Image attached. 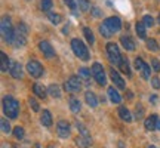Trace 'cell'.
Here are the masks:
<instances>
[{
  "label": "cell",
  "mask_w": 160,
  "mask_h": 148,
  "mask_svg": "<svg viewBox=\"0 0 160 148\" xmlns=\"http://www.w3.org/2000/svg\"><path fill=\"white\" fill-rule=\"evenodd\" d=\"M0 31H2V37L6 43H11L13 45V39H15V30L12 27L11 18L9 17H3L2 18V22H0Z\"/></svg>",
  "instance_id": "cell-1"
},
{
  "label": "cell",
  "mask_w": 160,
  "mask_h": 148,
  "mask_svg": "<svg viewBox=\"0 0 160 148\" xmlns=\"http://www.w3.org/2000/svg\"><path fill=\"white\" fill-rule=\"evenodd\" d=\"M3 111L9 119H17L19 113V102L13 96L3 98Z\"/></svg>",
  "instance_id": "cell-2"
},
{
  "label": "cell",
  "mask_w": 160,
  "mask_h": 148,
  "mask_svg": "<svg viewBox=\"0 0 160 148\" xmlns=\"http://www.w3.org/2000/svg\"><path fill=\"white\" fill-rule=\"evenodd\" d=\"M71 49L74 52V55L77 58H80L82 61H88L89 59V51H88V46L79 39H73L71 40Z\"/></svg>",
  "instance_id": "cell-3"
},
{
  "label": "cell",
  "mask_w": 160,
  "mask_h": 148,
  "mask_svg": "<svg viewBox=\"0 0 160 148\" xmlns=\"http://www.w3.org/2000/svg\"><path fill=\"white\" fill-rule=\"evenodd\" d=\"M107 53H108L110 62L117 65V67H120L123 57H122V53H120V51H119V46L116 45V43H111V42H110L108 45H107Z\"/></svg>",
  "instance_id": "cell-4"
},
{
  "label": "cell",
  "mask_w": 160,
  "mask_h": 148,
  "mask_svg": "<svg viewBox=\"0 0 160 148\" xmlns=\"http://www.w3.org/2000/svg\"><path fill=\"white\" fill-rule=\"evenodd\" d=\"M92 76H93V79L97 81L98 85L104 86L107 83V80H105V71H104V67L101 65L99 62H95L92 65Z\"/></svg>",
  "instance_id": "cell-5"
},
{
  "label": "cell",
  "mask_w": 160,
  "mask_h": 148,
  "mask_svg": "<svg viewBox=\"0 0 160 148\" xmlns=\"http://www.w3.org/2000/svg\"><path fill=\"white\" fill-rule=\"evenodd\" d=\"M27 71L31 77H34V79H39L42 77V74H43V67H42V64L37 62V61H28L27 64Z\"/></svg>",
  "instance_id": "cell-6"
},
{
  "label": "cell",
  "mask_w": 160,
  "mask_h": 148,
  "mask_svg": "<svg viewBox=\"0 0 160 148\" xmlns=\"http://www.w3.org/2000/svg\"><path fill=\"white\" fill-rule=\"evenodd\" d=\"M64 89L67 92H79L82 89V83H80V77L77 76H71L68 81L64 83Z\"/></svg>",
  "instance_id": "cell-7"
},
{
  "label": "cell",
  "mask_w": 160,
  "mask_h": 148,
  "mask_svg": "<svg viewBox=\"0 0 160 148\" xmlns=\"http://www.w3.org/2000/svg\"><path fill=\"white\" fill-rule=\"evenodd\" d=\"M57 132L58 135L61 138H68L70 136V132H71V127H70V123L65 121V120H59L57 125Z\"/></svg>",
  "instance_id": "cell-8"
},
{
  "label": "cell",
  "mask_w": 160,
  "mask_h": 148,
  "mask_svg": "<svg viewBox=\"0 0 160 148\" xmlns=\"http://www.w3.org/2000/svg\"><path fill=\"white\" fill-rule=\"evenodd\" d=\"M104 24L108 27L113 33H116V31H120V28H122V21H120V18L117 17H108L105 18V21H104Z\"/></svg>",
  "instance_id": "cell-9"
},
{
  "label": "cell",
  "mask_w": 160,
  "mask_h": 148,
  "mask_svg": "<svg viewBox=\"0 0 160 148\" xmlns=\"http://www.w3.org/2000/svg\"><path fill=\"white\" fill-rule=\"evenodd\" d=\"M39 49L43 52V55H45L48 59H51V58L55 57V51H53V47H52L51 43H49V42H46V40H43V42H40L39 43Z\"/></svg>",
  "instance_id": "cell-10"
},
{
  "label": "cell",
  "mask_w": 160,
  "mask_h": 148,
  "mask_svg": "<svg viewBox=\"0 0 160 148\" xmlns=\"http://www.w3.org/2000/svg\"><path fill=\"white\" fill-rule=\"evenodd\" d=\"M110 77H111V80L114 81V85L119 87V89H126V85H125V80L122 79L119 76V73L116 71V70H110Z\"/></svg>",
  "instance_id": "cell-11"
},
{
  "label": "cell",
  "mask_w": 160,
  "mask_h": 148,
  "mask_svg": "<svg viewBox=\"0 0 160 148\" xmlns=\"http://www.w3.org/2000/svg\"><path fill=\"white\" fill-rule=\"evenodd\" d=\"M157 125H159V117L156 116V114H151L150 117H147L145 120V129L147 131H156L157 129Z\"/></svg>",
  "instance_id": "cell-12"
},
{
  "label": "cell",
  "mask_w": 160,
  "mask_h": 148,
  "mask_svg": "<svg viewBox=\"0 0 160 148\" xmlns=\"http://www.w3.org/2000/svg\"><path fill=\"white\" fill-rule=\"evenodd\" d=\"M9 73H11V76L13 77V79H21V77H22V67H21V64L19 62H12Z\"/></svg>",
  "instance_id": "cell-13"
},
{
  "label": "cell",
  "mask_w": 160,
  "mask_h": 148,
  "mask_svg": "<svg viewBox=\"0 0 160 148\" xmlns=\"http://www.w3.org/2000/svg\"><path fill=\"white\" fill-rule=\"evenodd\" d=\"M40 121H42V125L46 126V127H51L52 126V114L51 111H48V110H43L42 114H40Z\"/></svg>",
  "instance_id": "cell-14"
},
{
  "label": "cell",
  "mask_w": 160,
  "mask_h": 148,
  "mask_svg": "<svg viewBox=\"0 0 160 148\" xmlns=\"http://www.w3.org/2000/svg\"><path fill=\"white\" fill-rule=\"evenodd\" d=\"M120 43H122V46L125 47L126 51H133L135 49V42L129 36H122L120 37Z\"/></svg>",
  "instance_id": "cell-15"
},
{
  "label": "cell",
  "mask_w": 160,
  "mask_h": 148,
  "mask_svg": "<svg viewBox=\"0 0 160 148\" xmlns=\"http://www.w3.org/2000/svg\"><path fill=\"white\" fill-rule=\"evenodd\" d=\"M85 99H86V102H88V105H89V107H92V108L98 107V98H97V95H95L93 92H91V91L86 92V93H85Z\"/></svg>",
  "instance_id": "cell-16"
},
{
  "label": "cell",
  "mask_w": 160,
  "mask_h": 148,
  "mask_svg": "<svg viewBox=\"0 0 160 148\" xmlns=\"http://www.w3.org/2000/svg\"><path fill=\"white\" fill-rule=\"evenodd\" d=\"M0 61H2V62H0V68H2L3 73H6L8 70H11V64L12 62L9 61V57L6 55L5 52H2V53H0Z\"/></svg>",
  "instance_id": "cell-17"
},
{
  "label": "cell",
  "mask_w": 160,
  "mask_h": 148,
  "mask_svg": "<svg viewBox=\"0 0 160 148\" xmlns=\"http://www.w3.org/2000/svg\"><path fill=\"white\" fill-rule=\"evenodd\" d=\"M27 43V36L21 34V33H18L17 30H15V39H13V45L17 46V47H22L25 46Z\"/></svg>",
  "instance_id": "cell-18"
},
{
  "label": "cell",
  "mask_w": 160,
  "mask_h": 148,
  "mask_svg": "<svg viewBox=\"0 0 160 148\" xmlns=\"http://www.w3.org/2000/svg\"><path fill=\"white\" fill-rule=\"evenodd\" d=\"M119 116H120V119L123 120V121H126V123H129V121H132V114L131 111L126 108V107H119Z\"/></svg>",
  "instance_id": "cell-19"
},
{
  "label": "cell",
  "mask_w": 160,
  "mask_h": 148,
  "mask_svg": "<svg viewBox=\"0 0 160 148\" xmlns=\"http://www.w3.org/2000/svg\"><path fill=\"white\" fill-rule=\"evenodd\" d=\"M107 93H108L110 99H111V102H114V104H120V101H122V98H120L119 92L116 91V89L113 87V86H111V87H108V91H107Z\"/></svg>",
  "instance_id": "cell-20"
},
{
  "label": "cell",
  "mask_w": 160,
  "mask_h": 148,
  "mask_svg": "<svg viewBox=\"0 0 160 148\" xmlns=\"http://www.w3.org/2000/svg\"><path fill=\"white\" fill-rule=\"evenodd\" d=\"M91 71H92V70L85 68V67H82V68L79 70V77L83 80V81H85L86 85L91 81Z\"/></svg>",
  "instance_id": "cell-21"
},
{
  "label": "cell",
  "mask_w": 160,
  "mask_h": 148,
  "mask_svg": "<svg viewBox=\"0 0 160 148\" xmlns=\"http://www.w3.org/2000/svg\"><path fill=\"white\" fill-rule=\"evenodd\" d=\"M68 105H70V110H71L73 113H79L80 108H82V104H80V101L77 99V98H74V96L70 98Z\"/></svg>",
  "instance_id": "cell-22"
},
{
  "label": "cell",
  "mask_w": 160,
  "mask_h": 148,
  "mask_svg": "<svg viewBox=\"0 0 160 148\" xmlns=\"http://www.w3.org/2000/svg\"><path fill=\"white\" fill-rule=\"evenodd\" d=\"M33 92H34L36 96L42 98V99H45L46 98V89L40 85V83H34V86H33Z\"/></svg>",
  "instance_id": "cell-23"
},
{
  "label": "cell",
  "mask_w": 160,
  "mask_h": 148,
  "mask_svg": "<svg viewBox=\"0 0 160 148\" xmlns=\"http://www.w3.org/2000/svg\"><path fill=\"white\" fill-rule=\"evenodd\" d=\"M74 141H76V145H77L79 148H88L89 145H91V142H92V141H89L88 138L82 136V135H79V136L76 138Z\"/></svg>",
  "instance_id": "cell-24"
},
{
  "label": "cell",
  "mask_w": 160,
  "mask_h": 148,
  "mask_svg": "<svg viewBox=\"0 0 160 148\" xmlns=\"http://www.w3.org/2000/svg\"><path fill=\"white\" fill-rule=\"evenodd\" d=\"M145 25H144L142 21H139V22L135 24V31H137V34L139 39H145Z\"/></svg>",
  "instance_id": "cell-25"
},
{
  "label": "cell",
  "mask_w": 160,
  "mask_h": 148,
  "mask_svg": "<svg viewBox=\"0 0 160 148\" xmlns=\"http://www.w3.org/2000/svg\"><path fill=\"white\" fill-rule=\"evenodd\" d=\"M48 19H49L53 25H58V24L62 22V15H59V13H53V12H49V13H48Z\"/></svg>",
  "instance_id": "cell-26"
},
{
  "label": "cell",
  "mask_w": 160,
  "mask_h": 148,
  "mask_svg": "<svg viewBox=\"0 0 160 148\" xmlns=\"http://www.w3.org/2000/svg\"><path fill=\"white\" fill-rule=\"evenodd\" d=\"M48 92H49L53 98H59V96H61V89H59V86H58V85H51L49 87H48Z\"/></svg>",
  "instance_id": "cell-27"
},
{
  "label": "cell",
  "mask_w": 160,
  "mask_h": 148,
  "mask_svg": "<svg viewBox=\"0 0 160 148\" xmlns=\"http://www.w3.org/2000/svg\"><path fill=\"white\" fill-rule=\"evenodd\" d=\"M99 33H101L102 37H105V39H110V37L113 36V31H111L105 24H101V25H99Z\"/></svg>",
  "instance_id": "cell-28"
},
{
  "label": "cell",
  "mask_w": 160,
  "mask_h": 148,
  "mask_svg": "<svg viewBox=\"0 0 160 148\" xmlns=\"http://www.w3.org/2000/svg\"><path fill=\"white\" fill-rule=\"evenodd\" d=\"M83 34H85L86 40L91 43V45H93V42H95V37H93V33H92V30L91 28H88V27H85L83 28Z\"/></svg>",
  "instance_id": "cell-29"
},
{
  "label": "cell",
  "mask_w": 160,
  "mask_h": 148,
  "mask_svg": "<svg viewBox=\"0 0 160 148\" xmlns=\"http://www.w3.org/2000/svg\"><path fill=\"white\" fill-rule=\"evenodd\" d=\"M147 49L151 52H157L159 51V45H157V42L154 39H148L147 40Z\"/></svg>",
  "instance_id": "cell-30"
},
{
  "label": "cell",
  "mask_w": 160,
  "mask_h": 148,
  "mask_svg": "<svg viewBox=\"0 0 160 148\" xmlns=\"http://www.w3.org/2000/svg\"><path fill=\"white\" fill-rule=\"evenodd\" d=\"M0 127H2V131H3V133H11V125H9V121L6 119H2L0 120Z\"/></svg>",
  "instance_id": "cell-31"
},
{
  "label": "cell",
  "mask_w": 160,
  "mask_h": 148,
  "mask_svg": "<svg viewBox=\"0 0 160 148\" xmlns=\"http://www.w3.org/2000/svg\"><path fill=\"white\" fill-rule=\"evenodd\" d=\"M52 6H53V2L52 0H42V11L43 12H51Z\"/></svg>",
  "instance_id": "cell-32"
},
{
  "label": "cell",
  "mask_w": 160,
  "mask_h": 148,
  "mask_svg": "<svg viewBox=\"0 0 160 148\" xmlns=\"http://www.w3.org/2000/svg\"><path fill=\"white\" fill-rule=\"evenodd\" d=\"M120 68H122V71H123V73H126V76H128V77L131 76V70H129V62H128V59H126V58H123V59H122Z\"/></svg>",
  "instance_id": "cell-33"
},
{
  "label": "cell",
  "mask_w": 160,
  "mask_h": 148,
  "mask_svg": "<svg viewBox=\"0 0 160 148\" xmlns=\"http://www.w3.org/2000/svg\"><path fill=\"white\" fill-rule=\"evenodd\" d=\"M77 129L80 131L82 136H85V138H88L89 141H92V139H91V135H89V132H88V129H86V126H83L82 123H79V121H77Z\"/></svg>",
  "instance_id": "cell-34"
},
{
  "label": "cell",
  "mask_w": 160,
  "mask_h": 148,
  "mask_svg": "<svg viewBox=\"0 0 160 148\" xmlns=\"http://www.w3.org/2000/svg\"><path fill=\"white\" fill-rule=\"evenodd\" d=\"M79 7L83 12H88L89 9H91V3H89V0H79Z\"/></svg>",
  "instance_id": "cell-35"
},
{
  "label": "cell",
  "mask_w": 160,
  "mask_h": 148,
  "mask_svg": "<svg viewBox=\"0 0 160 148\" xmlns=\"http://www.w3.org/2000/svg\"><path fill=\"white\" fill-rule=\"evenodd\" d=\"M144 107L142 105H137V108H135V119L137 120H141L144 117Z\"/></svg>",
  "instance_id": "cell-36"
},
{
  "label": "cell",
  "mask_w": 160,
  "mask_h": 148,
  "mask_svg": "<svg viewBox=\"0 0 160 148\" xmlns=\"http://www.w3.org/2000/svg\"><path fill=\"white\" fill-rule=\"evenodd\" d=\"M13 135L17 139H22L24 138V129L21 126H17V127H13Z\"/></svg>",
  "instance_id": "cell-37"
},
{
  "label": "cell",
  "mask_w": 160,
  "mask_h": 148,
  "mask_svg": "<svg viewBox=\"0 0 160 148\" xmlns=\"http://www.w3.org/2000/svg\"><path fill=\"white\" fill-rule=\"evenodd\" d=\"M142 22L145 27H153V25H154V18L150 17V15H145V17L142 18Z\"/></svg>",
  "instance_id": "cell-38"
},
{
  "label": "cell",
  "mask_w": 160,
  "mask_h": 148,
  "mask_svg": "<svg viewBox=\"0 0 160 148\" xmlns=\"http://www.w3.org/2000/svg\"><path fill=\"white\" fill-rule=\"evenodd\" d=\"M150 71H151V70H150V65L148 64H145V65H144V68L141 70V76H142V79H145V80L150 79Z\"/></svg>",
  "instance_id": "cell-39"
},
{
  "label": "cell",
  "mask_w": 160,
  "mask_h": 148,
  "mask_svg": "<svg viewBox=\"0 0 160 148\" xmlns=\"http://www.w3.org/2000/svg\"><path fill=\"white\" fill-rule=\"evenodd\" d=\"M144 65H145V62L142 61V58H141V57H137V58H135V68L141 71V70L144 68Z\"/></svg>",
  "instance_id": "cell-40"
},
{
  "label": "cell",
  "mask_w": 160,
  "mask_h": 148,
  "mask_svg": "<svg viewBox=\"0 0 160 148\" xmlns=\"http://www.w3.org/2000/svg\"><path fill=\"white\" fill-rule=\"evenodd\" d=\"M17 31H18V33H21V34H24V36H27V33H28V27H27L24 22H19Z\"/></svg>",
  "instance_id": "cell-41"
},
{
  "label": "cell",
  "mask_w": 160,
  "mask_h": 148,
  "mask_svg": "<svg viewBox=\"0 0 160 148\" xmlns=\"http://www.w3.org/2000/svg\"><path fill=\"white\" fill-rule=\"evenodd\" d=\"M28 104H30V107H31V110H33V111H39V110H40L39 102L36 101L34 98H30V99H28Z\"/></svg>",
  "instance_id": "cell-42"
},
{
  "label": "cell",
  "mask_w": 160,
  "mask_h": 148,
  "mask_svg": "<svg viewBox=\"0 0 160 148\" xmlns=\"http://www.w3.org/2000/svg\"><path fill=\"white\" fill-rule=\"evenodd\" d=\"M64 3L68 6L71 11H76V9H77V0H64Z\"/></svg>",
  "instance_id": "cell-43"
},
{
  "label": "cell",
  "mask_w": 160,
  "mask_h": 148,
  "mask_svg": "<svg viewBox=\"0 0 160 148\" xmlns=\"http://www.w3.org/2000/svg\"><path fill=\"white\" fill-rule=\"evenodd\" d=\"M91 13L93 15V17H97V18L102 17V11H101L99 7H97V6H95V7H92V9H91Z\"/></svg>",
  "instance_id": "cell-44"
},
{
  "label": "cell",
  "mask_w": 160,
  "mask_h": 148,
  "mask_svg": "<svg viewBox=\"0 0 160 148\" xmlns=\"http://www.w3.org/2000/svg\"><path fill=\"white\" fill-rule=\"evenodd\" d=\"M151 65H153V70L159 73L160 71V62H159V59H157V58H153V59H151Z\"/></svg>",
  "instance_id": "cell-45"
},
{
  "label": "cell",
  "mask_w": 160,
  "mask_h": 148,
  "mask_svg": "<svg viewBox=\"0 0 160 148\" xmlns=\"http://www.w3.org/2000/svg\"><path fill=\"white\" fill-rule=\"evenodd\" d=\"M151 85H153L154 89H160V80L157 79V77H153V79H151Z\"/></svg>",
  "instance_id": "cell-46"
},
{
  "label": "cell",
  "mask_w": 160,
  "mask_h": 148,
  "mask_svg": "<svg viewBox=\"0 0 160 148\" xmlns=\"http://www.w3.org/2000/svg\"><path fill=\"white\" fill-rule=\"evenodd\" d=\"M150 102H151V104H156V102H157V96H156V95H153V96L150 98Z\"/></svg>",
  "instance_id": "cell-47"
},
{
  "label": "cell",
  "mask_w": 160,
  "mask_h": 148,
  "mask_svg": "<svg viewBox=\"0 0 160 148\" xmlns=\"http://www.w3.org/2000/svg\"><path fill=\"white\" fill-rule=\"evenodd\" d=\"M126 93H128V98H129V99H132V96H133V95H132V92H131V91H128Z\"/></svg>",
  "instance_id": "cell-48"
},
{
  "label": "cell",
  "mask_w": 160,
  "mask_h": 148,
  "mask_svg": "<svg viewBox=\"0 0 160 148\" xmlns=\"http://www.w3.org/2000/svg\"><path fill=\"white\" fill-rule=\"evenodd\" d=\"M147 148H157V147H154V145H148Z\"/></svg>",
  "instance_id": "cell-49"
},
{
  "label": "cell",
  "mask_w": 160,
  "mask_h": 148,
  "mask_svg": "<svg viewBox=\"0 0 160 148\" xmlns=\"http://www.w3.org/2000/svg\"><path fill=\"white\" fill-rule=\"evenodd\" d=\"M157 129H159V131H160V120H159V125H157Z\"/></svg>",
  "instance_id": "cell-50"
},
{
  "label": "cell",
  "mask_w": 160,
  "mask_h": 148,
  "mask_svg": "<svg viewBox=\"0 0 160 148\" xmlns=\"http://www.w3.org/2000/svg\"><path fill=\"white\" fill-rule=\"evenodd\" d=\"M48 148H53V145H49V147H48Z\"/></svg>",
  "instance_id": "cell-51"
},
{
  "label": "cell",
  "mask_w": 160,
  "mask_h": 148,
  "mask_svg": "<svg viewBox=\"0 0 160 148\" xmlns=\"http://www.w3.org/2000/svg\"><path fill=\"white\" fill-rule=\"evenodd\" d=\"M159 22H160V15H159Z\"/></svg>",
  "instance_id": "cell-52"
}]
</instances>
